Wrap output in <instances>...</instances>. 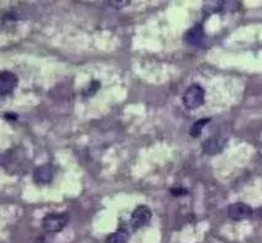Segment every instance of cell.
<instances>
[{"label": "cell", "mask_w": 262, "mask_h": 243, "mask_svg": "<svg viewBox=\"0 0 262 243\" xmlns=\"http://www.w3.org/2000/svg\"><path fill=\"white\" fill-rule=\"evenodd\" d=\"M69 222L68 213H51L47 214L42 220V227L48 234H55L64 229Z\"/></svg>", "instance_id": "1"}, {"label": "cell", "mask_w": 262, "mask_h": 243, "mask_svg": "<svg viewBox=\"0 0 262 243\" xmlns=\"http://www.w3.org/2000/svg\"><path fill=\"white\" fill-rule=\"evenodd\" d=\"M206 98V91L198 84H193L186 91L184 92V96H182V102H184V106L188 109H196L198 107L202 106L205 103Z\"/></svg>", "instance_id": "2"}, {"label": "cell", "mask_w": 262, "mask_h": 243, "mask_svg": "<svg viewBox=\"0 0 262 243\" xmlns=\"http://www.w3.org/2000/svg\"><path fill=\"white\" fill-rule=\"evenodd\" d=\"M153 217L152 209L147 205H139L133 210L131 216V225L134 230L142 229L149 224Z\"/></svg>", "instance_id": "3"}, {"label": "cell", "mask_w": 262, "mask_h": 243, "mask_svg": "<svg viewBox=\"0 0 262 243\" xmlns=\"http://www.w3.org/2000/svg\"><path fill=\"white\" fill-rule=\"evenodd\" d=\"M24 156H20L19 149L9 150L6 153L2 155V167L10 173H15L20 167H21Z\"/></svg>", "instance_id": "4"}, {"label": "cell", "mask_w": 262, "mask_h": 243, "mask_svg": "<svg viewBox=\"0 0 262 243\" xmlns=\"http://www.w3.org/2000/svg\"><path fill=\"white\" fill-rule=\"evenodd\" d=\"M17 76L12 71L4 70L0 73V95L1 97H6L12 94L17 86Z\"/></svg>", "instance_id": "5"}, {"label": "cell", "mask_w": 262, "mask_h": 243, "mask_svg": "<svg viewBox=\"0 0 262 243\" xmlns=\"http://www.w3.org/2000/svg\"><path fill=\"white\" fill-rule=\"evenodd\" d=\"M254 210L251 206H249L245 203H234L229 205L228 208V215L231 220L234 221H241V220L250 219L253 216Z\"/></svg>", "instance_id": "6"}, {"label": "cell", "mask_w": 262, "mask_h": 243, "mask_svg": "<svg viewBox=\"0 0 262 243\" xmlns=\"http://www.w3.org/2000/svg\"><path fill=\"white\" fill-rule=\"evenodd\" d=\"M226 145V139L223 137H212L205 140L202 144V151L206 155H218L224 150Z\"/></svg>", "instance_id": "7"}, {"label": "cell", "mask_w": 262, "mask_h": 243, "mask_svg": "<svg viewBox=\"0 0 262 243\" xmlns=\"http://www.w3.org/2000/svg\"><path fill=\"white\" fill-rule=\"evenodd\" d=\"M32 177H34L35 183L50 184L54 177V167L51 163H45V165L35 168Z\"/></svg>", "instance_id": "8"}, {"label": "cell", "mask_w": 262, "mask_h": 243, "mask_svg": "<svg viewBox=\"0 0 262 243\" xmlns=\"http://www.w3.org/2000/svg\"><path fill=\"white\" fill-rule=\"evenodd\" d=\"M205 38H206L205 31H203L201 25H197V26L190 29L186 32V35H185V41H186L188 45L195 46V47H200V46H202Z\"/></svg>", "instance_id": "9"}, {"label": "cell", "mask_w": 262, "mask_h": 243, "mask_svg": "<svg viewBox=\"0 0 262 243\" xmlns=\"http://www.w3.org/2000/svg\"><path fill=\"white\" fill-rule=\"evenodd\" d=\"M210 122V118H203V119H198L197 122L193 123L192 127H191V129H190V135H191V137H192V138H198V137H200L201 133H202V130L205 129V127Z\"/></svg>", "instance_id": "10"}, {"label": "cell", "mask_w": 262, "mask_h": 243, "mask_svg": "<svg viewBox=\"0 0 262 243\" xmlns=\"http://www.w3.org/2000/svg\"><path fill=\"white\" fill-rule=\"evenodd\" d=\"M128 242V236L124 232L117 231L111 234L110 236L106 239V243H127Z\"/></svg>", "instance_id": "11"}, {"label": "cell", "mask_w": 262, "mask_h": 243, "mask_svg": "<svg viewBox=\"0 0 262 243\" xmlns=\"http://www.w3.org/2000/svg\"><path fill=\"white\" fill-rule=\"evenodd\" d=\"M100 86H101L100 81H98V80L91 81V83L89 84V85L83 90V96H85V97L95 96L96 92L100 90Z\"/></svg>", "instance_id": "12"}, {"label": "cell", "mask_w": 262, "mask_h": 243, "mask_svg": "<svg viewBox=\"0 0 262 243\" xmlns=\"http://www.w3.org/2000/svg\"><path fill=\"white\" fill-rule=\"evenodd\" d=\"M170 193H171L174 196H182L188 194V192L186 189L181 188V187H174V188L170 189Z\"/></svg>", "instance_id": "13"}, {"label": "cell", "mask_w": 262, "mask_h": 243, "mask_svg": "<svg viewBox=\"0 0 262 243\" xmlns=\"http://www.w3.org/2000/svg\"><path fill=\"white\" fill-rule=\"evenodd\" d=\"M108 5H112L114 9H122V7L127 6V5L131 4V1H127V0H122V1H108Z\"/></svg>", "instance_id": "14"}, {"label": "cell", "mask_w": 262, "mask_h": 243, "mask_svg": "<svg viewBox=\"0 0 262 243\" xmlns=\"http://www.w3.org/2000/svg\"><path fill=\"white\" fill-rule=\"evenodd\" d=\"M4 117L5 119H7V121H16L17 119V116L15 113H5Z\"/></svg>", "instance_id": "15"}]
</instances>
